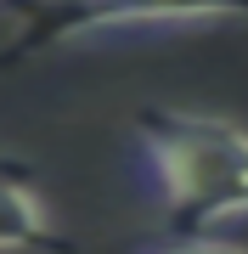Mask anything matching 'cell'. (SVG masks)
<instances>
[{"label":"cell","instance_id":"cell-4","mask_svg":"<svg viewBox=\"0 0 248 254\" xmlns=\"http://www.w3.org/2000/svg\"><path fill=\"white\" fill-rule=\"evenodd\" d=\"M152 254H248L237 243H214V237H198V243H169V249H152Z\"/></svg>","mask_w":248,"mask_h":254},{"label":"cell","instance_id":"cell-2","mask_svg":"<svg viewBox=\"0 0 248 254\" xmlns=\"http://www.w3.org/2000/svg\"><path fill=\"white\" fill-rule=\"evenodd\" d=\"M198 17H248V0H40L34 34L17 51L51 40L107 34V28H147V23H198Z\"/></svg>","mask_w":248,"mask_h":254},{"label":"cell","instance_id":"cell-3","mask_svg":"<svg viewBox=\"0 0 248 254\" xmlns=\"http://www.w3.org/2000/svg\"><path fill=\"white\" fill-rule=\"evenodd\" d=\"M51 243V209L28 181L0 175V254L17 249H46Z\"/></svg>","mask_w":248,"mask_h":254},{"label":"cell","instance_id":"cell-1","mask_svg":"<svg viewBox=\"0 0 248 254\" xmlns=\"http://www.w3.org/2000/svg\"><path fill=\"white\" fill-rule=\"evenodd\" d=\"M141 170L181 226L248 215V130L203 113H147L136 125Z\"/></svg>","mask_w":248,"mask_h":254}]
</instances>
